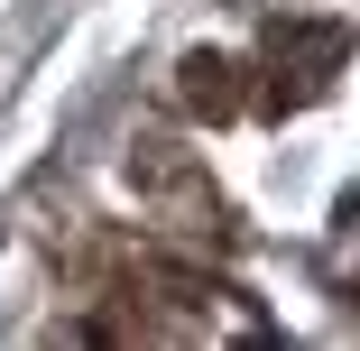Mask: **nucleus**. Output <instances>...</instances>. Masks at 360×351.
Instances as JSON below:
<instances>
[{
    "mask_svg": "<svg viewBox=\"0 0 360 351\" xmlns=\"http://www.w3.org/2000/svg\"><path fill=\"white\" fill-rule=\"evenodd\" d=\"M176 93H185L194 120H231V111H240V65H231V56H185V84H176Z\"/></svg>",
    "mask_w": 360,
    "mask_h": 351,
    "instance_id": "3",
    "label": "nucleus"
},
{
    "mask_svg": "<svg viewBox=\"0 0 360 351\" xmlns=\"http://www.w3.org/2000/svg\"><path fill=\"white\" fill-rule=\"evenodd\" d=\"M129 185L148 194V213L167 231H222V194H212V176L194 167V148H176V139H139L129 148Z\"/></svg>",
    "mask_w": 360,
    "mask_h": 351,
    "instance_id": "1",
    "label": "nucleus"
},
{
    "mask_svg": "<svg viewBox=\"0 0 360 351\" xmlns=\"http://www.w3.org/2000/svg\"><path fill=\"white\" fill-rule=\"evenodd\" d=\"M342 46H351L342 19H277V28H268V65H277L268 102H305V93H323V75L342 65Z\"/></svg>",
    "mask_w": 360,
    "mask_h": 351,
    "instance_id": "2",
    "label": "nucleus"
}]
</instances>
